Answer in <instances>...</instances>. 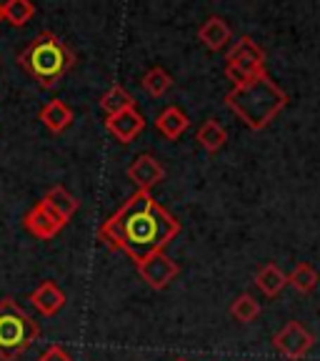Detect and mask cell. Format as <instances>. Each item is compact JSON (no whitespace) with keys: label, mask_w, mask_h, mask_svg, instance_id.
<instances>
[{"label":"cell","mask_w":320,"mask_h":361,"mask_svg":"<svg viewBox=\"0 0 320 361\" xmlns=\"http://www.w3.org/2000/svg\"><path fill=\"white\" fill-rule=\"evenodd\" d=\"M180 233V221L153 198L151 191H135L105 224L98 228V238L110 251H123L141 264L146 256L165 251Z\"/></svg>","instance_id":"1"},{"label":"cell","mask_w":320,"mask_h":361,"mask_svg":"<svg viewBox=\"0 0 320 361\" xmlns=\"http://www.w3.org/2000/svg\"><path fill=\"white\" fill-rule=\"evenodd\" d=\"M225 106L250 130H263L288 106V96L281 85L268 78V73H263L248 83L236 85L225 96Z\"/></svg>","instance_id":"2"},{"label":"cell","mask_w":320,"mask_h":361,"mask_svg":"<svg viewBox=\"0 0 320 361\" xmlns=\"http://www.w3.org/2000/svg\"><path fill=\"white\" fill-rule=\"evenodd\" d=\"M25 73H30L40 83V88H53L63 75L75 66L73 51L58 38L56 33H38L18 58Z\"/></svg>","instance_id":"3"},{"label":"cell","mask_w":320,"mask_h":361,"mask_svg":"<svg viewBox=\"0 0 320 361\" xmlns=\"http://www.w3.org/2000/svg\"><path fill=\"white\" fill-rule=\"evenodd\" d=\"M38 324L15 301H0V359L15 361L38 338Z\"/></svg>","instance_id":"4"},{"label":"cell","mask_w":320,"mask_h":361,"mask_svg":"<svg viewBox=\"0 0 320 361\" xmlns=\"http://www.w3.org/2000/svg\"><path fill=\"white\" fill-rule=\"evenodd\" d=\"M265 73V53L253 38L243 35L225 56V75L233 80V88Z\"/></svg>","instance_id":"5"},{"label":"cell","mask_w":320,"mask_h":361,"mask_svg":"<svg viewBox=\"0 0 320 361\" xmlns=\"http://www.w3.org/2000/svg\"><path fill=\"white\" fill-rule=\"evenodd\" d=\"M273 344H276V349L281 351L286 359L300 361L310 349H313L315 338L300 322H288L286 326L273 336Z\"/></svg>","instance_id":"6"},{"label":"cell","mask_w":320,"mask_h":361,"mask_svg":"<svg viewBox=\"0 0 320 361\" xmlns=\"http://www.w3.org/2000/svg\"><path fill=\"white\" fill-rule=\"evenodd\" d=\"M178 274H180L178 264H175L165 251H155V254L146 256V259L138 264V276L151 288H155V291H163L165 286H170V281H173Z\"/></svg>","instance_id":"7"},{"label":"cell","mask_w":320,"mask_h":361,"mask_svg":"<svg viewBox=\"0 0 320 361\" xmlns=\"http://www.w3.org/2000/svg\"><path fill=\"white\" fill-rule=\"evenodd\" d=\"M128 178L135 183V191H151L153 186H158L165 178V169L155 156L141 153L128 166Z\"/></svg>","instance_id":"8"},{"label":"cell","mask_w":320,"mask_h":361,"mask_svg":"<svg viewBox=\"0 0 320 361\" xmlns=\"http://www.w3.org/2000/svg\"><path fill=\"white\" fill-rule=\"evenodd\" d=\"M63 226L65 224L40 201L25 214V228H28L30 236L40 238V241H51L53 236H58L63 231Z\"/></svg>","instance_id":"9"},{"label":"cell","mask_w":320,"mask_h":361,"mask_svg":"<svg viewBox=\"0 0 320 361\" xmlns=\"http://www.w3.org/2000/svg\"><path fill=\"white\" fill-rule=\"evenodd\" d=\"M105 128L110 130V135H115L120 143H133L138 135L146 128V118L138 108H128V111H120L118 116H110L105 118Z\"/></svg>","instance_id":"10"},{"label":"cell","mask_w":320,"mask_h":361,"mask_svg":"<svg viewBox=\"0 0 320 361\" xmlns=\"http://www.w3.org/2000/svg\"><path fill=\"white\" fill-rule=\"evenodd\" d=\"M30 304L43 316H56L65 306V293L60 291V286L56 281H43L30 293Z\"/></svg>","instance_id":"11"},{"label":"cell","mask_w":320,"mask_h":361,"mask_svg":"<svg viewBox=\"0 0 320 361\" xmlns=\"http://www.w3.org/2000/svg\"><path fill=\"white\" fill-rule=\"evenodd\" d=\"M231 35H233L231 25L218 16H210L208 20L200 25V30H198V40H200L208 51H223L225 45H228V40H231Z\"/></svg>","instance_id":"12"},{"label":"cell","mask_w":320,"mask_h":361,"mask_svg":"<svg viewBox=\"0 0 320 361\" xmlns=\"http://www.w3.org/2000/svg\"><path fill=\"white\" fill-rule=\"evenodd\" d=\"M155 128L160 135H165L168 141H178L180 135L191 128V121L178 106H168L160 116L155 118Z\"/></svg>","instance_id":"13"},{"label":"cell","mask_w":320,"mask_h":361,"mask_svg":"<svg viewBox=\"0 0 320 361\" xmlns=\"http://www.w3.org/2000/svg\"><path fill=\"white\" fill-rule=\"evenodd\" d=\"M40 123L51 130V133H63V130L70 128V123H73V111L63 101H58V98L56 101H48L43 106V111H40Z\"/></svg>","instance_id":"14"},{"label":"cell","mask_w":320,"mask_h":361,"mask_svg":"<svg viewBox=\"0 0 320 361\" xmlns=\"http://www.w3.org/2000/svg\"><path fill=\"white\" fill-rule=\"evenodd\" d=\"M40 203H45V206H48V209H51L53 214L63 221V224H68V221L75 216V211H78V201H75V196L70 191H65L63 186L51 188V191L43 196V201Z\"/></svg>","instance_id":"15"},{"label":"cell","mask_w":320,"mask_h":361,"mask_svg":"<svg viewBox=\"0 0 320 361\" xmlns=\"http://www.w3.org/2000/svg\"><path fill=\"white\" fill-rule=\"evenodd\" d=\"M255 286H258L265 296L273 299V296H278V293L288 286V274H283L276 264H265V266H260L258 274H255Z\"/></svg>","instance_id":"16"},{"label":"cell","mask_w":320,"mask_h":361,"mask_svg":"<svg viewBox=\"0 0 320 361\" xmlns=\"http://www.w3.org/2000/svg\"><path fill=\"white\" fill-rule=\"evenodd\" d=\"M196 141L200 143L203 148L208 153H218L220 148L225 146V141H228V133H225V128L218 123L215 118H208L205 123L198 128L196 133Z\"/></svg>","instance_id":"17"},{"label":"cell","mask_w":320,"mask_h":361,"mask_svg":"<svg viewBox=\"0 0 320 361\" xmlns=\"http://www.w3.org/2000/svg\"><path fill=\"white\" fill-rule=\"evenodd\" d=\"M133 106H135L133 96H130L123 85H110V88L105 90V96L101 98V108H103V113H105V118L118 116L120 111H128V108H133Z\"/></svg>","instance_id":"18"},{"label":"cell","mask_w":320,"mask_h":361,"mask_svg":"<svg viewBox=\"0 0 320 361\" xmlns=\"http://www.w3.org/2000/svg\"><path fill=\"white\" fill-rule=\"evenodd\" d=\"M33 16H35V6L28 3V0H8V3H3V20H8L15 28L28 25Z\"/></svg>","instance_id":"19"},{"label":"cell","mask_w":320,"mask_h":361,"mask_svg":"<svg viewBox=\"0 0 320 361\" xmlns=\"http://www.w3.org/2000/svg\"><path fill=\"white\" fill-rule=\"evenodd\" d=\"M170 85H173V78H170L168 71H165V68H160V66L148 68L146 75H143V88H146L153 98L165 96V93L170 90Z\"/></svg>","instance_id":"20"},{"label":"cell","mask_w":320,"mask_h":361,"mask_svg":"<svg viewBox=\"0 0 320 361\" xmlns=\"http://www.w3.org/2000/svg\"><path fill=\"white\" fill-rule=\"evenodd\" d=\"M318 281H320L318 271H315L310 264H298L290 274H288V283L300 293H310L315 286H318Z\"/></svg>","instance_id":"21"},{"label":"cell","mask_w":320,"mask_h":361,"mask_svg":"<svg viewBox=\"0 0 320 361\" xmlns=\"http://www.w3.org/2000/svg\"><path fill=\"white\" fill-rule=\"evenodd\" d=\"M258 314H260V304L253 299V296H250V293H243V296H238V299L233 301V306H231V316L241 324H250L253 319H258Z\"/></svg>","instance_id":"22"},{"label":"cell","mask_w":320,"mask_h":361,"mask_svg":"<svg viewBox=\"0 0 320 361\" xmlns=\"http://www.w3.org/2000/svg\"><path fill=\"white\" fill-rule=\"evenodd\" d=\"M38 361H73V356L68 354L63 346H58V344H53V346H48V349L40 354V359Z\"/></svg>","instance_id":"23"},{"label":"cell","mask_w":320,"mask_h":361,"mask_svg":"<svg viewBox=\"0 0 320 361\" xmlns=\"http://www.w3.org/2000/svg\"><path fill=\"white\" fill-rule=\"evenodd\" d=\"M0 20H3V3H0Z\"/></svg>","instance_id":"24"},{"label":"cell","mask_w":320,"mask_h":361,"mask_svg":"<svg viewBox=\"0 0 320 361\" xmlns=\"http://www.w3.org/2000/svg\"><path fill=\"white\" fill-rule=\"evenodd\" d=\"M175 361H188V359H175Z\"/></svg>","instance_id":"25"}]
</instances>
